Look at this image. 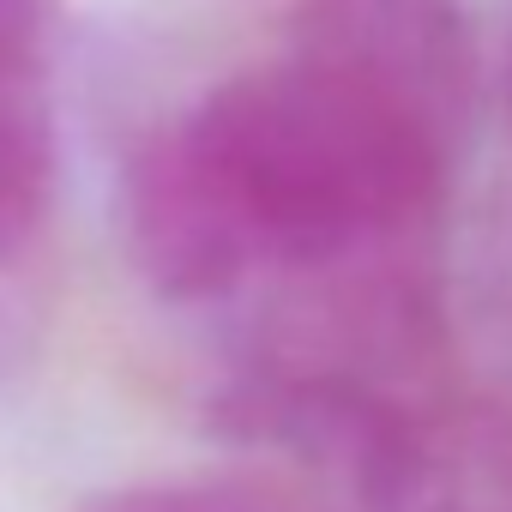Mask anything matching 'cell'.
I'll list each match as a JSON object with an SVG mask.
<instances>
[{
  "label": "cell",
  "mask_w": 512,
  "mask_h": 512,
  "mask_svg": "<svg viewBox=\"0 0 512 512\" xmlns=\"http://www.w3.org/2000/svg\"><path fill=\"white\" fill-rule=\"evenodd\" d=\"M49 175H55V145L37 91V43L0 37V260H13L43 223Z\"/></svg>",
  "instance_id": "cell-2"
},
{
  "label": "cell",
  "mask_w": 512,
  "mask_h": 512,
  "mask_svg": "<svg viewBox=\"0 0 512 512\" xmlns=\"http://www.w3.org/2000/svg\"><path fill=\"white\" fill-rule=\"evenodd\" d=\"M91 512H290V506L235 482H145L97 500Z\"/></svg>",
  "instance_id": "cell-3"
},
{
  "label": "cell",
  "mask_w": 512,
  "mask_h": 512,
  "mask_svg": "<svg viewBox=\"0 0 512 512\" xmlns=\"http://www.w3.org/2000/svg\"><path fill=\"white\" fill-rule=\"evenodd\" d=\"M470 121L476 55L452 0H296L266 67L133 157V253L181 302L344 260L440 205Z\"/></svg>",
  "instance_id": "cell-1"
}]
</instances>
